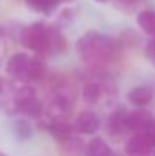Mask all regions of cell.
<instances>
[{"label":"cell","mask_w":155,"mask_h":156,"mask_svg":"<svg viewBox=\"0 0 155 156\" xmlns=\"http://www.w3.org/2000/svg\"><path fill=\"white\" fill-rule=\"evenodd\" d=\"M18 41L23 47L35 52L38 56L58 55L67 49L64 35L56 27L47 26L41 21L21 27L18 32Z\"/></svg>","instance_id":"6da1fadb"},{"label":"cell","mask_w":155,"mask_h":156,"mask_svg":"<svg viewBox=\"0 0 155 156\" xmlns=\"http://www.w3.org/2000/svg\"><path fill=\"white\" fill-rule=\"evenodd\" d=\"M117 49V43L113 38L96 30L84 34L76 43V52L79 55V59L82 61V64L91 68H99L109 64L116 58Z\"/></svg>","instance_id":"7a4b0ae2"},{"label":"cell","mask_w":155,"mask_h":156,"mask_svg":"<svg viewBox=\"0 0 155 156\" xmlns=\"http://www.w3.org/2000/svg\"><path fill=\"white\" fill-rule=\"evenodd\" d=\"M6 73L18 82H40L46 77V64L40 56L18 52L8 59Z\"/></svg>","instance_id":"3957f363"},{"label":"cell","mask_w":155,"mask_h":156,"mask_svg":"<svg viewBox=\"0 0 155 156\" xmlns=\"http://www.w3.org/2000/svg\"><path fill=\"white\" fill-rule=\"evenodd\" d=\"M8 109H12L14 112L24 114L26 117L40 118L44 112L43 105L38 100V96L32 87H20L15 90L12 100Z\"/></svg>","instance_id":"277c9868"},{"label":"cell","mask_w":155,"mask_h":156,"mask_svg":"<svg viewBox=\"0 0 155 156\" xmlns=\"http://www.w3.org/2000/svg\"><path fill=\"white\" fill-rule=\"evenodd\" d=\"M47 121H68L73 112V102L64 91H56L44 109Z\"/></svg>","instance_id":"5b68a950"},{"label":"cell","mask_w":155,"mask_h":156,"mask_svg":"<svg viewBox=\"0 0 155 156\" xmlns=\"http://www.w3.org/2000/svg\"><path fill=\"white\" fill-rule=\"evenodd\" d=\"M125 152L129 156H148L154 152V143L146 132H137L126 140Z\"/></svg>","instance_id":"8992f818"},{"label":"cell","mask_w":155,"mask_h":156,"mask_svg":"<svg viewBox=\"0 0 155 156\" xmlns=\"http://www.w3.org/2000/svg\"><path fill=\"white\" fill-rule=\"evenodd\" d=\"M152 121H154L152 112L145 109V108H137V109L128 112V115H126L128 130H134L135 133L137 132H146Z\"/></svg>","instance_id":"52a82bcc"},{"label":"cell","mask_w":155,"mask_h":156,"mask_svg":"<svg viewBox=\"0 0 155 156\" xmlns=\"http://www.w3.org/2000/svg\"><path fill=\"white\" fill-rule=\"evenodd\" d=\"M101 129L99 117L91 111H82L73 121V130L84 135H93Z\"/></svg>","instance_id":"ba28073f"},{"label":"cell","mask_w":155,"mask_h":156,"mask_svg":"<svg viewBox=\"0 0 155 156\" xmlns=\"http://www.w3.org/2000/svg\"><path fill=\"white\" fill-rule=\"evenodd\" d=\"M126 115L128 112L122 108V109H116L106 120V133L113 138H119L122 136L126 130H128V126H126Z\"/></svg>","instance_id":"9c48e42d"},{"label":"cell","mask_w":155,"mask_h":156,"mask_svg":"<svg viewBox=\"0 0 155 156\" xmlns=\"http://www.w3.org/2000/svg\"><path fill=\"white\" fill-rule=\"evenodd\" d=\"M58 150L61 156H82L87 150V146L81 138L70 135L65 140L58 141Z\"/></svg>","instance_id":"30bf717a"},{"label":"cell","mask_w":155,"mask_h":156,"mask_svg":"<svg viewBox=\"0 0 155 156\" xmlns=\"http://www.w3.org/2000/svg\"><path fill=\"white\" fill-rule=\"evenodd\" d=\"M154 99V90L148 85H138L128 93V102L135 108H146Z\"/></svg>","instance_id":"8fae6325"},{"label":"cell","mask_w":155,"mask_h":156,"mask_svg":"<svg viewBox=\"0 0 155 156\" xmlns=\"http://www.w3.org/2000/svg\"><path fill=\"white\" fill-rule=\"evenodd\" d=\"M85 156H116L113 153V150L109 149V146L106 144V141L96 136L91 138L90 143L87 144V150H85Z\"/></svg>","instance_id":"7c38bea8"},{"label":"cell","mask_w":155,"mask_h":156,"mask_svg":"<svg viewBox=\"0 0 155 156\" xmlns=\"http://www.w3.org/2000/svg\"><path fill=\"white\" fill-rule=\"evenodd\" d=\"M137 24L140 26V29L145 34L155 37V11H152V9L142 11L137 15Z\"/></svg>","instance_id":"4fadbf2b"},{"label":"cell","mask_w":155,"mask_h":156,"mask_svg":"<svg viewBox=\"0 0 155 156\" xmlns=\"http://www.w3.org/2000/svg\"><path fill=\"white\" fill-rule=\"evenodd\" d=\"M26 6L29 9H32L34 12H38V14H44V15H49L52 14L58 5H59V0H24Z\"/></svg>","instance_id":"5bb4252c"},{"label":"cell","mask_w":155,"mask_h":156,"mask_svg":"<svg viewBox=\"0 0 155 156\" xmlns=\"http://www.w3.org/2000/svg\"><path fill=\"white\" fill-rule=\"evenodd\" d=\"M12 132L18 140L24 141V140H29L34 135V127L26 118H17L12 123Z\"/></svg>","instance_id":"9a60e30c"},{"label":"cell","mask_w":155,"mask_h":156,"mask_svg":"<svg viewBox=\"0 0 155 156\" xmlns=\"http://www.w3.org/2000/svg\"><path fill=\"white\" fill-rule=\"evenodd\" d=\"M101 94H102V90L98 82H87L82 87V99L85 103L96 105L101 99Z\"/></svg>","instance_id":"2e32d148"},{"label":"cell","mask_w":155,"mask_h":156,"mask_svg":"<svg viewBox=\"0 0 155 156\" xmlns=\"http://www.w3.org/2000/svg\"><path fill=\"white\" fill-rule=\"evenodd\" d=\"M14 93H15V88H12V83L0 77V111L9 108Z\"/></svg>","instance_id":"e0dca14e"},{"label":"cell","mask_w":155,"mask_h":156,"mask_svg":"<svg viewBox=\"0 0 155 156\" xmlns=\"http://www.w3.org/2000/svg\"><path fill=\"white\" fill-rule=\"evenodd\" d=\"M145 55L148 59L151 61H155V37H152L151 41H148L146 44V49H145Z\"/></svg>","instance_id":"ac0fdd59"},{"label":"cell","mask_w":155,"mask_h":156,"mask_svg":"<svg viewBox=\"0 0 155 156\" xmlns=\"http://www.w3.org/2000/svg\"><path fill=\"white\" fill-rule=\"evenodd\" d=\"M146 133L151 136V140H152V143H154V153H155V118H154V121L151 123L149 129L146 130Z\"/></svg>","instance_id":"d6986e66"},{"label":"cell","mask_w":155,"mask_h":156,"mask_svg":"<svg viewBox=\"0 0 155 156\" xmlns=\"http://www.w3.org/2000/svg\"><path fill=\"white\" fill-rule=\"evenodd\" d=\"M122 6H128V8H131V6H135V5H138L142 0H117Z\"/></svg>","instance_id":"ffe728a7"},{"label":"cell","mask_w":155,"mask_h":156,"mask_svg":"<svg viewBox=\"0 0 155 156\" xmlns=\"http://www.w3.org/2000/svg\"><path fill=\"white\" fill-rule=\"evenodd\" d=\"M5 35H6V29H5L3 26H0V40H2Z\"/></svg>","instance_id":"44dd1931"},{"label":"cell","mask_w":155,"mask_h":156,"mask_svg":"<svg viewBox=\"0 0 155 156\" xmlns=\"http://www.w3.org/2000/svg\"><path fill=\"white\" fill-rule=\"evenodd\" d=\"M96 2H99V3H105V2H108V0H96Z\"/></svg>","instance_id":"7402d4cb"},{"label":"cell","mask_w":155,"mask_h":156,"mask_svg":"<svg viewBox=\"0 0 155 156\" xmlns=\"http://www.w3.org/2000/svg\"><path fill=\"white\" fill-rule=\"evenodd\" d=\"M0 156H8V155H5V153H3V152H0Z\"/></svg>","instance_id":"603a6c76"},{"label":"cell","mask_w":155,"mask_h":156,"mask_svg":"<svg viewBox=\"0 0 155 156\" xmlns=\"http://www.w3.org/2000/svg\"><path fill=\"white\" fill-rule=\"evenodd\" d=\"M59 2H61V0H59Z\"/></svg>","instance_id":"cb8c5ba5"}]
</instances>
